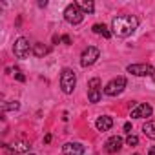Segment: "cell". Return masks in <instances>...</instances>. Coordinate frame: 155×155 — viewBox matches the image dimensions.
<instances>
[{
	"instance_id": "obj_1",
	"label": "cell",
	"mask_w": 155,
	"mask_h": 155,
	"mask_svg": "<svg viewBox=\"0 0 155 155\" xmlns=\"http://www.w3.org/2000/svg\"><path fill=\"white\" fill-rule=\"evenodd\" d=\"M139 26V18L133 15H119L111 20V31L117 37H130Z\"/></svg>"
},
{
	"instance_id": "obj_2",
	"label": "cell",
	"mask_w": 155,
	"mask_h": 155,
	"mask_svg": "<svg viewBox=\"0 0 155 155\" xmlns=\"http://www.w3.org/2000/svg\"><path fill=\"white\" fill-rule=\"evenodd\" d=\"M75 84H77V75L71 68H64L62 73H60V88L64 93H73L75 90Z\"/></svg>"
},
{
	"instance_id": "obj_3",
	"label": "cell",
	"mask_w": 155,
	"mask_h": 155,
	"mask_svg": "<svg viewBox=\"0 0 155 155\" xmlns=\"http://www.w3.org/2000/svg\"><path fill=\"white\" fill-rule=\"evenodd\" d=\"M126 77H117V79H113V81H110L106 86H104V93L108 95V97H117V95H120L122 91H124V88H126Z\"/></svg>"
},
{
	"instance_id": "obj_4",
	"label": "cell",
	"mask_w": 155,
	"mask_h": 155,
	"mask_svg": "<svg viewBox=\"0 0 155 155\" xmlns=\"http://www.w3.org/2000/svg\"><path fill=\"white\" fill-rule=\"evenodd\" d=\"M64 18H66L69 24L77 26V24H81V22L84 20V13H82V9L77 6V4H69V6L64 9Z\"/></svg>"
},
{
	"instance_id": "obj_5",
	"label": "cell",
	"mask_w": 155,
	"mask_h": 155,
	"mask_svg": "<svg viewBox=\"0 0 155 155\" xmlns=\"http://www.w3.org/2000/svg\"><path fill=\"white\" fill-rule=\"evenodd\" d=\"M99 57H101V51H99L95 46H88V48L82 51V55H81V66H82V68L93 66Z\"/></svg>"
},
{
	"instance_id": "obj_6",
	"label": "cell",
	"mask_w": 155,
	"mask_h": 155,
	"mask_svg": "<svg viewBox=\"0 0 155 155\" xmlns=\"http://www.w3.org/2000/svg\"><path fill=\"white\" fill-rule=\"evenodd\" d=\"M128 73H131L135 77H153L155 75V68L151 64H130L128 66Z\"/></svg>"
},
{
	"instance_id": "obj_7",
	"label": "cell",
	"mask_w": 155,
	"mask_h": 155,
	"mask_svg": "<svg viewBox=\"0 0 155 155\" xmlns=\"http://www.w3.org/2000/svg\"><path fill=\"white\" fill-rule=\"evenodd\" d=\"M13 51H15V57L17 58H26L29 55V51H33V48L29 46V40L26 37H20L15 40V46H13Z\"/></svg>"
},
{
	"instance_id": "obj_8",
	"label": "cell",
	"mask_w": 155,
	"mask_h": 155,
	"mask_svg": "<svg viewBox=\"0 0 155 155\" xmlns=\"http://www.w3.org/2000/svg\"><path fill=\"white\" fill-rule=\"evenodd\" d=\"M88 99H90V102H99L101 101V81L97 77L88 82Z\"/></svg>"
},
{
	"instance_id": "obj_9",
	"label": "cell",
	"mask_w": 155,
	"mask_h": 155,
	"mask_svg": "<svg viewBox=\"0 0 155 155\" xmlns=\"http://www.w3.org/2000/svg\"><path fill=\"white\" fill-rule=\"evenodd\" d=\"M122 144H124L122 137H119V135H113V137H110V139L106 140V144H104V150H106L108 153H117V151H120Z\"/></svg>"
},
{
	"instance_id": "obj_10",
	"label": "cell",
	"mask_w": 155,
	"mask_h": 155,
	"mask_svg": "<svg viewBox=\"0 0 155 155\" xmlns=\"http://www.w3.org/2000/svg\"><path fill=\"white\" fill-rule=\"evenodd\" d=\"M151 106L150 104H146V102H142V104H137L133 110H131V117L133 119H146V117H150L151 115Z\"/></svg>"
},
{
	"instance_id": "obj_11",
	"label": "cell",
	"mask_w": 155,
	"mask_h": 155,
	"mask_svg": "<svg viewBox=\"0 0 155 155\" xmlns=\"http://www.w3.org/2000/svg\"><path fill=\"white\" fill-rule=\"evenodd\" d=\"M64 155H84V146L81 142H68L62 148Z\"/></svg>"
},
{
	"instance_id": "obj_12",
	"label": "cell",
	"mask_w": 155,
	"mask_h": 155,
	"mask_svg": "<svg viewBox=\"0 0 155 155\" xmlns=\"http://www.w3.org/2000/svg\"><path fill=\"white\" fill-rule=\"evenodd\" d=\"M4 148H6V151L22 153V151H29V150H31V144H29V142H26V140H18V142H15L13 146H9V144H4Z\"/></svg>"
},
{
	"instance_id": "obj_13",
	"label": "cell",
	"mask_w": 155,
	"mask_h": 155,
	"mask_svg": "<svg viewBox=\"0 0 155 155\" xmlns=\"http://www.w3.org/2000/svg\"><path fill=\"white\" fill-rule=\"evenodd\" d=\"M95 126H97V130H99V131H108V130L113 126V119H111V117H108V115H102V117H99V119H97Z\"/></svg>"
},
{
	"instance_id": "obj_14",
	"label": "cell",
	"mask_w": 155,
	"mask_h": 155,
	"mask_svg": "<svg viewBox=\"0 0 155 155\" xmlns=\"http://www.w3.org/2000/svg\"><path fill=\"white\" fill-rule=\"evenodd\" d=\"M142 131H144V135H146L148 139L155 140V120H148V122H144Z\"/></svg>"
},
{
	"instance_id": "obj_15",
	"label": "cell",
	"mask_w": 155,
	"mask_h": 155,
	"mask_svg": "<svg viewBox=\"0 0 155 155\" xmlns=\"http://www.w3.org/2000/svg\"><path fill=\"white\" fill-rule=\"evenodd\" d=\"M77 6H79L81 9H82V13L86 15H91L93 11H95V4L91 2V0H81V2H77Z\"/></svg>"
},
{
	"instance_id": "obj_16",
	"label": "cell",
	"mask_w": 155,
	"mask_h": 155,
	"mask_svg": "<svg viewBox=\"0 0 155 155\" xmlns=\"http://www.w3.org/2000/svg\"><path fill=\"white\" fill-rule=\"evenodd\" d=\"M48 53H49V48L44 46L42 42L33 44V55H35V57H44V55H48Z\"/></svg>"
},
{
	"instance_id": "obj_17",
	"label": "cell",
	"mask_w": 155,
	"mask_h": 155,
	"mask_svg": "<svg viewBox=\"0 0 155 155\" xmlns=\"http://www.w3.org/2000/svg\"><path fill=\"white\" fill-rule=\"evenodd\" d=\"M93 31H95L97 35H102L104 38H110V37H111V31H110L104 24H95V26H93Z\"/></svg>"
},
{
	"instance_id": "obj_18",
	"label": "cell",
	"mask_w": 155,
	"mask_h": 155,
	"mask_svg": "<svg viewBox=\"0 0 155 155\" xmlns=\"http://www.w3.org/2000/svg\"><path fill=\"white\" fill-rule=\"evenodd\" d=\"M20 108V104L17 102V101H11L9 104H4V111H15V110H18Z\"/></svg>"
},
{
	"instance_id": "obj_19",
	"label": "cell",
	"mask_w": 155,
	"mask_h": 155,
	"mask_svg": "<svg viewBox=\"0 0 155 155\" xmlns=\"http://www.w3.org/2000/svg\"><path fill=\"white\" fill-rule=\"evenodd\" d=\"M126 144H128V146H137V144H139V139H137L135 135H131V133H130V135H128V139H126Z\"/></svg>"
},
{
	"instance_id": "obj_20",
	"label": "cell",
	"mask_w": 155,
	"mask_h": 155,
	"mask_svg": "<svg viewBox=\"0 0 155 155\" xmlns=\"http://www.w3.org/2000/svg\"><path fill=\"white\" fill-rule=\"evenodd\" d=\"M15 79H17L18 82H26V77H24V73H22L18 68H15Z\"/></svg>"
},
{
	"instance_id": "obj_21",
	"label": "cell",
	"mask_w": 155,
	"mask_h": 155,
	"mask_svg": "<svg viewBox=\"0 0 155 155\" xmlns=\"http://www.w3.org/2000/svg\"><path fill=\"white\" fill-rule=\"evenodd\" d=\"M62 42H64V44H71V38H69V35H64V37H62Z\"/></svg>"
},
{
	"instance_id": "obj_22",
	"label": "cell",
	"mask_w": 155,
	"mask_h": 155,
	"mask_svg": "<svg viewBox=\"0 0 155 155\" xmlns=\"http://www.w3.org/2000/svg\"><path fill=\"white\" fill-rule=\"evenodd\" d=\"M124 131L131 133V124H130V122H126V124H124Z\"/></svg>"
},
{
	"instance_id": "obj_23",
	"label": "cell",
	"mask_w": 155,
	"mask_h": 155,
	"mask_svg": "<svg viewBox=\"0 0 155 155\" xmlns=\"http://www.w3.org/2000/svg\"><path fill=\"white\" fill-rule=\"evenodd\" d=\"M148 155H155V146H151V148L148 150Z\"/></svg>"
},
{
	"instance_id": "obj_24",
	"label": "cell",
	"mask_w": 155,
	"mask_h": 155,
	"mask_svg": "<svg viewBox=\"0 0 155 155\" xmlns=\"http://www.w3.org/2000/svg\"><path fill=\"white\" fill-rule=\"evenodd\" d=\"M44 142H46V144L51 142V135H46V137H44Z\"/></svg>"
},
{
	"instance_id": "obj_25",
	"label": "cell",
	"mask_w": 155,
	"mask_h": 155,
	"mask_svg": "<svg viewBox=\"0 0 155 155\" xmlns=\"http://www.w3.org/2000/svg\"><path fill=\"white\" fill-rule=\"evenodd\" d=\"M153 81H155V75H153Z\"/></svg>"
},
{
	"instance_id": "obj_26",
	"label": "cell",
	"mask_w": 155,
	"mask_h": 155,
	"mask_svg": "<svg viewBox=\"0 0 155 155\" xmlns=\"http://www.w3.org/2000/svg\"><path fill=\"white\" fill-rule=\"evenodd\" d=\"M135 155H139V153H135Z\"/></svg>"
}]
</instances>
